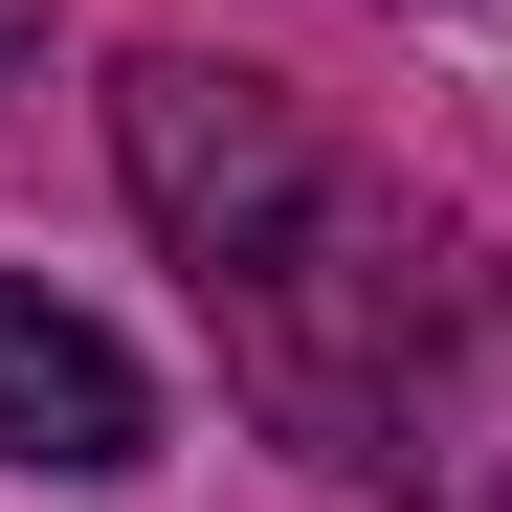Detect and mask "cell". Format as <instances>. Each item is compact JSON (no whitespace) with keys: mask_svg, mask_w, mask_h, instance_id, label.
Listing matches in <instances>:
<instances>
[{"mask_svg":"<svg viewBox=\"0 0 512 512\" xmlns=\"http://www.w3.org/2000/svg\"><path fill=\"white\" fill-rule=\"evenodd\" d=\"M112 156H134V201L156 245H179V290L223 312V379L290 423L312 468H357V490H423L490 423L512 379V312L446 223H401L357 156H334L268 67H201V45H134L112 67Z\"/></svg>","mask_w":512,"mask_h":512,"instance_id":"1","label":"cell"},{"mask_svg":"<svg viewBox=\"0 0 512 512\" xmlns=\"http://www.w3.org/2000/svg\"><path fill=\"white\" fill-rule=\"evenodd\" d=\"M0 446H23V468H67V490L156 468V379H134V357H112V334L67 312L45 268H0Z\"/></svg>","mask_w":512,"mask_h":512,"instance_id":"2","label":"cell"},{"mask_svg":"<svg viewBox=\"0 0 512 512\" xmlns=\"http://www.w3.org/2000/svg\"><path fill=\"white\" fill-rule=\"evenodd\" d=\"M0 67H23V0H0Z\"/></svg>","mask_w":512,"mask_h":512,"instance_id":"3","label":"cell"}]
</instances>
